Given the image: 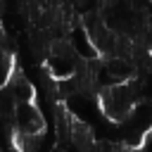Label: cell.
<instances>
[{
  "instance_id": "1",
  "label": "cell",
  "mask_w": 152,
  "mask_h": 152,
  "mask_svg": "<svg viewBox=\"0 0 152 152\" xmlns=\"http://www.w3.org/2000/svg\"><path fill=\"white\" fill-rule=\"evenodd\" d=\"M14 126H17L19 135L38 138L45 124H43V116H40L38 107L33 102H26V104H17L14 107Z\"/></svg>"
},
{
  "instance_id": "2",
  "label": "cell",
  "mask_w": 152,
  "mask_h": 152,
  "mask_svg": "<svg viewBox=\"0 0 152 152\" xmlns=\"http://www.w3.org/2000/svg\"><path fill=\"white\" fill-rule=\"evenodd\" d=\"M10 71H12V59H10V55L0 48V90L10 83V78H12Z\"/></svg>"
}]
</instances>
